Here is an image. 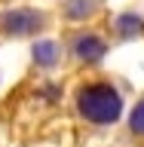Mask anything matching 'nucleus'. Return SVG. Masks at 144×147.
<instances>
[{
	"label": "nucleus",
	"mask_w": 144,
	"mask_h": 147,
	"mask_svg": "<svg viewBox=\"0 0 144 147\" xmlns=\"http://www.w3.org/2000/svg\"><path fill=\"white\" fill-rule=\"evenodd\" d=\"M77 113L86 123L95 126H110L123 113V98L110 83H89L77 92Z\"/></svg>",
	"instance_id": "nucleus-1"
},
{
	"label": "nucleus",
	"mask_w": 144,
	"mask_h": 147,
	"mask_svg": "<svg viewBox=\"0 0 144 147\" xmlns=\"http://www.w3.org/2000/svg\"><path fill=\"white\" fill-rule=\"evenodd\" d=\"M46 28V12L31 6H16L0 16V31L6 37H34Z\"/></svg>",
	"instance_id": "nucleus-2"
},
{
	"label": "nucleus",
	"mask_w": 144,
	"mask_h": 147,
	"mask_svg": "<svg viewBox=\"0 0 144 147\" xmlns=\"http://www.w3.org/2000/svg\"><path fill=\"white\" fill-rule=\"evenodd\" d=\"M71 52H74L77 61L92 64V61H101V58H104L107 43H104L98 34H77V37H74V43H71Z\"/></svg>",
	"instance_id": "nucleus-3"
},
{
	"label": "nucleus",
	"mask_w": 144,
	"mask_h": 147,
	"mask_svg": "<svg viewBox=\"0 0 144 147\" xmlns=\"http://www.w3.org/2000/svg\"><path fill=\"white\" fill-rule=\"evenodd\" d=\"M31 52H34V64L43 67V71H52L55 64L62 61V49H58L55 40H40V43H34Z\"/></svg>",
	"instance_id": "nucleus-4"
},
{
	"label": "nucleus",
	"mask_w": 144,
	"mask_h": 147,
	"mask_svg": "<svg viewBox=\"0 0 144 147\" xmlns=\"http://www.w3.org/2000/svg\"><path fill=\"white\" fill-rule=\"evenodd\" d=\"M95 9H98V0H64V16L74 18V22H83Z\"/></svg>",
	"instance_id": "nucleus-5"
},
{
	"label": "nucleus",
	"mask_w": 144,
	"mask_h": 147,
	"mask_svg": "<svg viewBox=\"0 0 144 147\" xmlns=\"http://www.w3.org/2000/svg\"><path fill=\"white\" fill-rule=\"evenodd\" d=\"M117 34L120 37H138V34H144V22L138 16H132V12H126V16L117 18Z\"/></svg>",
	"instance_id": "nucleus-6"
},
{
	"label": "nucleus",
	"mask_w": 144,
	"mask_h": 147,
	"mask_svg": "<svg viewBox=\"0 0 144 147\" xmlns=\"http://www.w3.org/2000/svg\"><path fill=\"white\" fill-rule=\"evenodd\" d=\"M129 132L144 138V98L138 101L135 107H132V113H129Z\"/></svg>",
	"instance_id": "nucleus-7"
}]
</instances>
